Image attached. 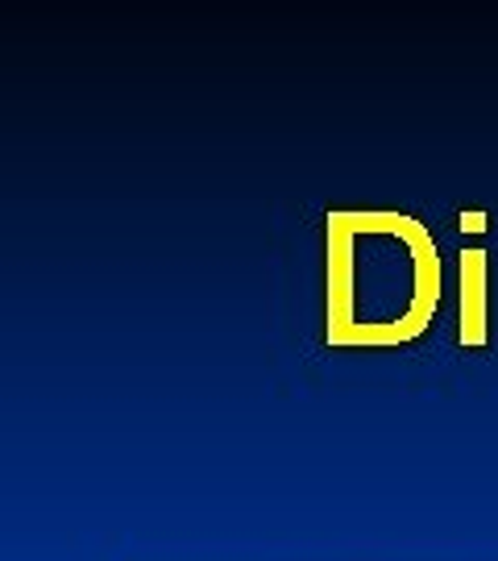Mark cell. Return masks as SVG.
Instances as JSON below:
<instances>
[{"label": "cell", "instance_id": "1", "mask_svg": "<svg viewBox=\"0 0 498 561\" xmlns=\"http://www.w3.org/2000/svg\"><path fill=\"white\" fill-rule=\"evenodd\" d=\"M333 345L391 350L416 341L440 308L444 271L432 229L395 208H337L324 221Z\"/></svg>", "mask_w": 498, "mask_h": 561}, {"label": "cell", "instance_id": "2", "mask_svg": "<svg viewBox=\"0 0 498 561\" xmlns=\"http://www.w3.org/2000/svg\"><path fill=\"white\" fill-rule=\"evenodd\" d=\"M490 254L465 250L461 254V341L482 345L490 337Z\"/></svg>", "mask_w": 498, "mask_h": 561}]
</instances>
